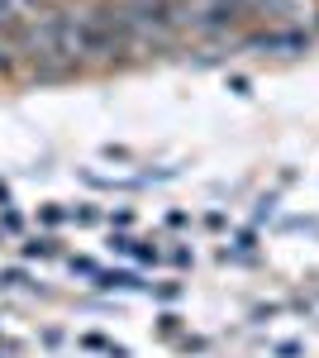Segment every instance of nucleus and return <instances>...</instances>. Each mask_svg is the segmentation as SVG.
Wrapping results in <instances>:
<instances>
[{"mask_svg": "<svg viewBox=\"0 0 319 358\" xmlns=\"http://www.w3.org/2000/svg\"><path fill=\"white\" fill-rule=\"evenodd\" d=\"M0 282H5V287H24V282H29V277H24V273H20V268H10V273H5V277H0Z\"/></svg>", "mask_w": 319, "mask_h": 358, "instance_id": "obj_5", "label": "nucleus"}, {"mask_svg": "<svg viewBox=\"0 0 319 358\" xmlns=\"http://www.w3.org/2000/svg\"><path fill=\"white\" fill-rule=\"evenodd\" d=\"M24 253H29V258H48V253H57V248H53V239H29Z\"/></svg>", "mask_w": 319, "mask_h": 358, "instance_id": "obj_4", "label": "nucleus"}, {"mask_svg": "<svg viewBox=\"0 0 319 358\" xmlns=\"http://www.w3.org/2000/svg\"><path fill=\"white\" fill-rule=\"evenodd\" d=\"M20 20H24V15H20V0H0V29H10V34H15Z\"/></svg>", "mask_w": 319, "mask_h": 358, "instance_id": "obj_3", "label": "nucleus"}, {"mask_svg": "<svg viewBox=\"0 0 319 358\" xmlns=\"http://www.w3.org/2000/svg\"><path fill=\"white\" fill-rule=\"evenodd\" d=\"M248 48L276 53V57H300V53H310V34H300V29H272V34H253Z\"/></svg>", "mask_w": 319, "mask_h": 358, "instance_id": "obj_1", "label": "nucleus"}, {"mask_svg": "<svg viewBox=\"0 0 319 358\" xmlns=\"http://www.w3.org/2000/svg\"><path fill=\"white\" fill-rule=\"evenodd\" d=\"M276 358H300V344H291V339H286V344H276Z\"/></svg>", "mask_w": 319, "mask_h": 358, "instance_id": "obj_6", "label": "nucleus"}, {"mask_svg": "<svg viewBox=\"0 0 319 358\" xmlns=\"http://www.w3.org/2000/svg\"><path fill=\"white\" fill-rule=\"evenodd\" d=\"M101 287H119V292H138L143 282L133 273H101Z\"/></svg>", "mask_w": 319, "mask_h": 358, "instance_id": "obj_2", "label": "nucleus"}]
</instances>
